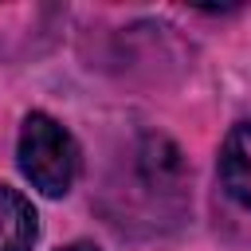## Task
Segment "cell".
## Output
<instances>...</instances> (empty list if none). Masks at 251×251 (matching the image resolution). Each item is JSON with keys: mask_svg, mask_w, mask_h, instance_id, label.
Returning <instances> with one entry per match:
<instances>
[{"mask_svg": "<svg viewBox=\"0 0 251 251\" xmlns=\"http://www.w3.org/2000/svg\"><path fill=\"white\" fill-rule=\"evenodd\" d=\"M20 173L43 196H67L78 176V145L51 114H27L16 141Z\"/></svg>", "mask_w": 251, "mask_h": 251, "instance_id": "obj_1", "label": "cell"}, {"mask_svg": "<svg viewBox=\"0 0 251 251\" xmlns=\"http://www.w3.org/2000/svg\"><path fill=\"white\" fill-rule=\"evenodd\" d=\"M220 184L235 204L251 208V122H239L224 137V145H220Z\"/></svg>", "mask_w": 251, "mask_h": 251, "instance_id": "obj_2", "label": "cell"}, {"mask_svg": "<svg viewBox=\"0 0 251 251\" xmlns=\"http://www.w3.org/2000/svg\"><path fill=\"white\" fill-rule=\"evenodd\" d=\"M39 235V216L27 196L0 184V251H31Z\"/></svg>", "mask_w": 251, "mask_h": 251, "instance_id": "obj_3", "label": "cell"}, {"mask_svg": "<svg viewBox=\"0 0 251 251\" xmlns=\"http://www.w3.org/2000/svg\"><path fill=\"white\" fill-rule=\"evenodd\" d=\"M59 251H102L98 243H67V247H59Z\"/></svg>", "mask_w": 251, "mask_h": 251, "instance_id": "obj_4", "label": "cell"}]
</instances>
